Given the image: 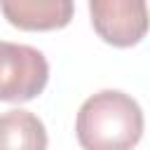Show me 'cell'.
I'll use <instances>...</instances> for the list:
<instances>
[{
	"label": "cell",
	"mask_w": 150,
	"mask_h": 150,
	"mask_svg": "<svg viewBox=\"0 0 150 150\" xmlns=\"http://www.w3.org/2000/svg\"><path fill=\"white\" fill-rule=\"evenodd\" d=\"M75 134L84 150H131L143 136V110L129 94L103 89L80 105Z\"/></svg>",
	"instance_id": "1"
},
{
	"label": "cell",
	"mask_w": 150,
	"mask_h": 150,
	"mask_svg": "<svg viewBox=\"0 0 150 150\" xmlns=\"http://www.w3.org/2000/svg\"><path fill=\"white\" fill-rule=\"evenodd\" d=\"M47 80L49 63L40 49L0 40V101H33L42 94Z\"/></svg>",
	"instance_id": "2"
},
{
	"label": "cell",
	"mask_w": 150,
	"mask_h": 150,
	"mask_svg": "<svg viewBox=\"0 0 150 150\" xmlns=\"http://www.w3.org/2000/svg\"><path fill=\"white\" fill-rule=\"evenodd\" d=\"M96 35L112 47H134L145 38V0H89Z\"/></svg>",
	"instance_id": "3"
},
{
	"label": "cell",
	"mask_w": 150,
	"mask_h": 150,
	"mask_svg": "<svg viewBox=\"0 0 150 150\" xmlns=\"http://www.w3.org/2000/svg\"><path fill=\"white\" fill-rule=\"evenodd\" d=\"M0 12L21 30H59L75 14L73 0H0Z\"/></svg>",
	"instance_id": "4"
},
{
	"label": "cell",
	"mask_w": 150,
	"mask_h": 150,
	"mask_svg": "<svg viewBox=\"0 0 150 150\" xmlns=\"http://www.w3.org/2000/svg\"><path fill=\"white\" fill-rule=\"evenodd\" d=\"M0 150H47V129L30 110H7L0 115Z\"/></svg>",
	"instance_id": "5"
}]
</instances>
